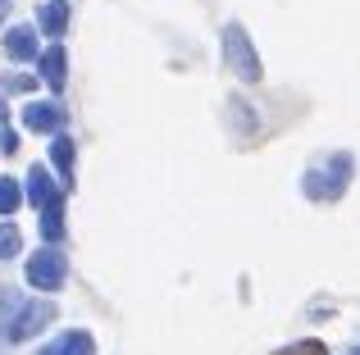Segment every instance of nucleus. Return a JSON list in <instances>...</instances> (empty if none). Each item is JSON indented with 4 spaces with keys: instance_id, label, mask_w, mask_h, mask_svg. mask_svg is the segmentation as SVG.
<instances>
[{
    "instance_id": "obj_8",
    "label": "nucleus",
    "mask_w": 360,
    "mask_h": 355,
    "mask_svg": "<svg viewBox=\"0 0 360 355\" xmlns=\"http://www.w3.org/2000/svg\"><path fill=\"white\" fill-rule=\"evenodd\" d=\"M37 27L46 36H64V27H69V0H46L37 9Z\"/></svg>"
},
{
    "instance_id": "obj_2",
    "label": "nucleus",
    "mask_w": 360,
    "mask_h": 355,
    "mask_svg": "<svg viewBox=\"0 0 360 355\" xmlns=\"http://www.w3.org/2000/svg\"><path fill=\"white\" fill-rule=\"evenodd\" d=\"M224 60H229V69L238 73L242 82H260V55H255V46H251V36H246L242 23L224 27Z\"/></svg>"
},
{
    "instance_id": "obj_17",
    "label": "nucleus",
    "mask_w": 360,
    "mask_h": 355,
    "mask_svg": "<svg viewBox=\"0 0 360 355\" xmlns=\"http://www.w3.org/2000/svg\"><path fill=\"white\" fill-rule=\"evenodd\" d=\"M37 87V78H27V73H9L5 78V91H32Z\"/></svg>"
},
{
    "instance_id": "obj_7",
    "label": "nucleus",
    "mask_w": 360,
    "mask_h": 355,
    "mask_svg": "<svg viewBox=\"0 0 360 355\" xmlns=\"http://www.w3.org/2000/svg\"><path fill=\"white\" fill-rule=\"evenodd\" d=\"M37 355H96V342H91V333L73 328V333H60L51 347H41Z\"/></svg>"
},
{
    "instance_id": "obj_13",
    "label": "nucleus",
    "mask_w": 360,
    "mask_h": 355,
    "mask_svg": "<svg viewBox=\"0 0 360 355\" xmlns=\"http://www.w3.org/2000/svg\"><path fill=\"white\" fill-rule=\"evenodd\" d=\"M18 305H23V296H18L14 287H0V337H5L9 319H14V314H18Z\"/></svg>"
},
{
    "instance_id": "obj_19",
    "label": "nucleus",
    "mask_w": 360,
    "mask_h": 355,
    "mask_svg": "<svg viewBox=\"0 0 360 355\" xmlns=\"http://www.w3.org/2000/svg\"><path fill=\"white\" fill-rule=\"evenodd\" d=\"M0 123H5V100H0Z\"/></svg>"
},
{
    "instance_id": "obj_16",
    "label": "nucleus",
    "mask_w": 360,
    "mask_h": 355,
    "mask_svg": "<svg viewBox=\"0 0 360 355\" xmlns=\"http://www.w3.org/2000/svg\"><path fill=\"white\" fill-rule=\"evenodd\" d=\"M274 355H328V351H324V342H297V347H283Z\"/></svg>"
},
{
    "instance_id": "obj_3",
    "label": "nucleus",
    "mask_w": 360,
    "mask_h": 355,
    "mask_svg": "<svg viewBox=\"0 0 360 355\" xmlns=\"http://www.w3.org/2000/svg\"><path fill=\"white\" fill-rule=\"evenodd\" d=\"M27 283H32L37 292H60V287L69 283V260H64L55 246L37 250V255L27 260Z\"/></svg>"
},
{
    "instance_id": "obj_4",
    "label": "nucleus",
    "mask_w": 360,
    "mask_h": 355,
    "mask_svg": "<svg viewBox=\"0 0 360 355\" xmlns=\"http://www.w3.org/2000/svg\"><path fill=\"white\" fill-rule=\"evenodd\" d=\"M51 319H55V301H23V305H18V314L9 319V328H5V342L37 337V333H41Z\"/></svg>"
},
{
    "instance_id": "obj_6",
    "label": "nucleus",
    "mask_w": 360,
    "mask_h": 355,
    "mask_svg": "<svg viewBox=\"0 0 360 355\" xmlns=\"http://www.w3.org/2000/svg\"><path fill=\"white\" fill-rule=\"evenodd\" d=\"M60 196H64V187H55L51 173H46L41 164H32V169H27V201H32L37 210H46V205L60 201Z\"/></svg>"
},
{
    "instance_id": "obj_11",
    "label": "nucleus",
    "mask_w": 360,
    "mask_h": 355,
    "mask_svg": "<svg viewBox=\"0 0 360 355\" xmlns=\"http://www.w3.org/2000/svg\"><path fill=\"white\" fill-rule=\"evenodd\" d=\"M41 237H46V246H55V241L64 237V196L41 210Z\"/></svg>"
},
{
    "instance_id": "obj_12",
    "label": "nucleus",
    "mask_w": 360,
    "mask_h": 355,
    "mask_svg": "<svg viewBox=\"0 0 360 355\" xmlns=\"http://www.w3.org/2000/svg\"><path fill=\"white\" fill-rule=\"evenodd\" d=\"M41 78L51 82L55 91L64 87V46H51V51L41 55Z\"/></svg>"
},
{
    "instance_id": "obj_1",
    "label": "nucleus",
    "mask_w": 360,
    "mask_h": 355,
    "mask_svg": "<svg viewBox=\"0 0 360 355\" xmlns=\"http://www.w3.org/2000/svg\"><path fill=\"white\" fill-rule=\"evenodd\" d=\"M352 173H356V160L347 151H338V155H328L319 169H310L301 178V192H306L310 201H338V196L352 187Z\"/></svg>"
},
{
    "instance_id": "obj_14",
    "label": "nucleus",
    "mask_w": 360,
    "mask_h": 355,
    "mask_svg": "<svg viewBox=\"0 0 360 355\" xmlns=\"http://www.w3.org/2000/svg\"><path fill=\"white\" fill-rule=\"evenodd\" d=\"M18 205H23V187L14 178H0V214H14Z\"/></svg>"
},
{
    "instance_id": "obj_15",
    "label": "nucleus",
    "mask_w": 360,
    "mask_h": 355,
    "mask_svg": "<svg viewBox=\"0 0 360 355\" xmlns=\"http://www.w3.org/2000/svg\"><path fill=\"white\" fill-rule=\"evenodd\" d=\"M23 250V237H18L14 223H0V260H14Z\"/></svg>"
},
{
    "instance_id": "obj_5",
    "label": "nucleus",
    "mask_w": 360,
    "mask_h": 355,
    "mask_svg": "<svg viewBox=\"0 0 360 355\" xmlns=\"http://www.w3.org/2000/svg\"><path fill=\"white\" fill-rule=\"evenodd\" d=\"M23 123L32 128V133H55V137H60V128H64V109H60V105H51V100H32V105L23 109Z\"/></svg>"
},
{
    "instance_id": "obj_10",
    "label": "nucleus",
    "mask_w": 360,
    "mask_h": 355,
    "mask_svg": "<svg viewBox=\"0 0 360 355\" xmlns=\"http://www.w3.org/2000/svg\"><path fill=\"white\" fill-rule=\"evenodd\" d=\"M73 155H78V151H73V142H69V137H55V142H51V164H55V169H60V178H64V192H69V187H73Z\"/></svg>"
},
{
    "instance_id": "obj_18",
    "label": "nucleus",
    "mask_w": 360,
    "mask_h": 355,
    "mask_svg": "<svg viewBox=\"0 0 360 355\" xmlns=\"http://www.w3.org/2000/svg\"><path fill=\"white\" fill-rule=\"evenodd\" d=\"M9 9H14V0H0V18H9Z\"/></svg>"
},
{
    "instance_id": "obj_9",
    "label": "nucleus",
    "mask_w": 360,
    "mask_h": 355,
    "mask_svg": "<svg viewBox=\"0 0 360 355\" xmlns=\"http://www.w3.org/2000/svg\"><path fill=\"white\" fill-rule=\"evenodd\" d=\"M5 55L9 60H37V27H9L5 32Z\"/></svg>"
},
{
    "instance_id": "obj_20",
    "label": "nucleus",
    "mask_w": 360,
    "mask_h": 355,
    "mask_svg": "<svg viewBox=\"0 0 360 355\" xmlns=\"http://www.w3.org/2000/svg\"><path fill=\"white\" fill-rule=\"evenodd\" d=\"M356 355H360V347H356Z\"/></svg>"
}]
</instances>
